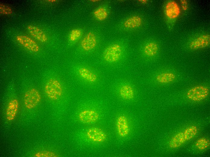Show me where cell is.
Listing matches in <instances>:
<instances>
[{
	"mask_svg": "<svg viewBox=\"0 0 210 157\" xmlns=\"http://www.w3.org/2000/svg\"><path fill=\"white\" fill-rule=\"evenodd\" d=\"M210 43V36L208 34L201 35L193 40L189 44L192 50H197L208 46Z\"/></svg>",
	"mask_w": 210,
	"mask_h": 157,
	"instance_id": "obj_5",
	"label": "cell"
},
{
	"mask_svg": "<svg viewBox=\"0 0 210 157\" xmlns=\"http://www.w3.org/2000/svg\"><path fill=\"white\" fill-rule=\"evenodd\" d=\"M27 29L31 35L38 40L41 42H45L47 39L45 33L41 29L33 25H29Z\"/></svg>",
	"mask_w": 210,
	"mask_h": 157,
	"instance_id": "obj_13",
	"label": "cell"
},
{
	"mask_svg": "<svg viewBox=\"0 0 210 157\" xmlns=\"http://www.w3.org/2000/svg\"><path fill=\"white\" fill-rule=\"evenodd\" d=\"M81 34V31L79 30H73L69 35V39L72 41H75L80 37Z\"/></svg>",
	"mask_w": 210,
	"mask_h": 157,
	"instance_id": "obj_25",
	"label": "cell"
},
{
	"mask_svg": "<svg viewBox=\"0 0 210 157\" xmlns=\"http://www.w3.org/2000/svg\"><path fill=\"white\" fill-rule=\"evenodd\" d=\"M120 96L126 100L132 99L134 95V90L132 86L128 85H124L122 86L119 90Z\"/></svg>",
	"mask_w": 210,
	"mask_h": 157,
	"instance_id": "obj_16",
	"label": "cell"
},
{
	"mask_svg": "<svg viewBox=\"0 0 210 157\" xmlns=\"http://www.w3.org/2000/svg\"><path fill=\"white\" fill-rule=\"evenodd\" d=\"M210 144V140L208 139L202 138L199 139L196 142V146L199 149H205L208 147Z\"/></svg>",
	"mask_w": 210,
	"mask_h": 157,
	"instance_id": "obj_21",
	"label": "cell"
},
{
	"mask_svg": "<svg viewBox=\"0 0 210 157\" xmlns=\"http://www.w3.org/2000/svg\"><path fill=\"white\" fill-rule=\"evenodd\" d=\"M94 14L95 17L100 21L105 19L108 16L106 10L103 7H100L96 9Z\"/></svg>",
	"mask_w": 210,
	"mask_h": 157,
	"instance_id": "obj_22",
	"label": "cell"
},
{
	"mask_svg": "<svg viewBox=\"0 0 210 157\" xmlns=\"http://www.w3.org/2000/svg\"><path fill=\"white\" fill-rule=\"evenodd\" d=\"M116 127L120 136L124 137L128 135L129 133V127L126 116L121 115L118 117L116 122Z\"/></svg>",
	"mask_w": 210,
	"mask_h": 157,
	"instance_id": "obj_10",
	"label": "cell"
},
{
	"mask_svg": "<svg viewBox=\"0 0 210 157\" xmlns=\"http://www.w3.org/2000/svg\"><path fill=\"white\" fill-rule=\"evenodd\" d=\"M197 131L198 129L196 126H192L187 128L183 132L186 141L192 138L197 134Z\"/></svg>",
	"mask_w": 210,
	"mask_h": 157,
	"instance_id": "obj_20",
	"label": "cell"
},
{
	"mask_svg": "<svg viewBox=\"0 0 210 157\" xmlns=\"http://www.w3.org/2000/svg\"><path fill=\"white\" fill-rule=\"evenodd\" d=\"M141 18L138 15L131 16L127 19L124 22L125 27L128 28H134L140 26L142 24Z\"/></svg>",
	"mask_w": 210,
	"mask_h": 157,
	"instance_id": "obj_14",
	"label": "cell"
},
{
	"mask_svg": "<svg viewBox=\"0 0 210 157\" xmlns=\"http://www.w3.org/2000/svg\"><path fill=\"white\" fill-rule=\"evenodd\" d=\"M17 40L22 46L30 51L34 52H38L39 47L36 42L30 37L25 35H18Z\"/></svg>",
	"mask_w": 210,
	"mask_h": 157,
	"instance_id": "obj_6",
	"label": "cell"
},
{
	"mask_svg": "<svg viewBox=\"0 0 210 157\" xmlns=\"http://www.w3.org/2000/svg\"><path fill=\"white\" fill-rule=\"evenodd\" d=\"M0 10L1 14H3L9 15L12 12V10L10 7L2 4L0 5Z\"/></svg>",
	"mask_w": 210,
	"mask_h": 157,
	"instance_id": "obj_24",
	"label": "cell"
},
{
	"mask_svg": "<svg viewBox=\"0 0 210 157\" xmlns=\"http://www.w3.org/2000/svg\"><path fill=\"white\" fill-rule=\"evenodd\" d=\"M186 141L183 132H179L171 139L169 143V146L172 148H177L183 144Z\"/></svg>",
	"mask_w": 210,
	"mask_h": 157,
	"instance_id": "obj_15",
	"label": "cell"
},
{
	"mask_svg": "<svg viewBox=\"0 0 210 157\" xmlns=\"http://www.w3.org/2000/svg\"><path fill=\"white\" fill-rule=\"evenodd\" d=\"M209 93L208 88L203 85H197L189 89L186 96L189 99L194 101H200L206 98Z\"/></svg>",
	"mask_w": 210,
	"mask_h": 157,
	"instance_id": "obj_2",
	"label": "cell"
},
{
	"mask_svg": "<svg viewBox=\"0 0 210 157\" xmlns=\"http://www.w3.org/2000/svg\"><path fill=\"white\" fill-rule=\"evenodd\" d=\"M41 100V95L36 89L32 88L27 91L24 97V104L28 109H31L35 107Z\"/></svg>",
	"mask_w": 210,
	"mask_h": 157,
	"instance_id": "obj_3",
	"label": "cell"
},
{
	"mask_svg": "<svg viewBox=\"0 0 210 157\" xmlns=\"http://www.w3.org/2000/svg\"><path fill=\"white\" fill-rule=\"evenodd\" d=\"M165 11L166 16L170 19L177 18L180 12L179 5L174 1H170L167 3L165 5Z\"/></svg>",
	"mask_w": 210,
	"mask_h": 157,
	"instance_id": "obj_9",
	"label": "cell"
},
{
	"mask_svg": "<svg viewBox=\"0 0 210 157\" xmlns=\"http://www.w3.org/2000/svg\"><path fill=\"white\" fill-rule=\"evenodd\" d=\"M87 135L90 139L97 142H101L106 140V134L101 129L97 127L89 128L87 132Z\"/></svg>",
	"mask_w": 210,
	"mask_h": 157,
	"instance_id": "obj_7",
	"label": "cell"
},
{
	"mask_svg": "<svg viewBox=\"0 0 210 157\" xmlns=\"http://www.w3.org/2000/svg\"><path fill=\"white\" fill-rule=\"evenodd\" d=\"M80 120L84 123H91L96 121L99 117V114L96 111L92 110H86L81 111L79 114Z\"/></svg>",
	"mask_w": 210,
	"mask_h": 157,
	"instance_id": "obj_8",
	"label": "cell"
},
{
	"mask_svg": "<svg viewBox=\"0 0 210 157\" xmlns=\"http://www.w3.org/2000/svg\"><path fill=\"white\" fill-rule=\"evenodd\" d=\"M122 54L121 47L118 44H113L107 47L103 53V57L107 61L114 62L120 58Z\"/></svg>",
	"mask_w": 210,
	"mask_h": 157,
	"instance_id": "obj_4",
	"label": "cell"
},
{
	"mask_svg": "<svg viewBox=\"0 0 210 157\" xmlns=\"http://www.w3.org/2000/svg\"><path fill=\"white\" fill-rule=\"evenodd\" d=\"M18 107V102L16 99H13L9 102L6 111V117L8 120L11 121L14 119Z\"/></svg>",
	"mask_w": 210,
	"mask_h": 157,
	"instance_id": "obj_12",
	"label": "cell"
},
{
	"mask_svg": "<svg viewBox=\"0 0 210 157\" xmlns=\"http://www.w3.org/2000/svg\"><path fill=\"white\" fill-rule=\"evenodd\" d=\"M97 44V40L95 34L91 32L87 34L81 41L82 48L85 50L89 51L94 49Z\"/></svg>",
	"mask_w": 210,
	"mask_h": 157,
	"instance_id": "obj_11",
	"label": "cell"
},
{
	"mask_svg": "<svg viewBox=\"0 0 210 157\" xmlns=\"http://www.w3.org/2000/svg\"><path fill=\"white\" fill-rule=\"evenodd\" d=\"M35 157H57L58 155L55 153L49 151L42 150L36 152L34 155Z\"/></svg>",
	"mask_w": 210,
	"mask_h": 157,
	"instance_id": "obj_23",
	"label": "cell"
},
{
	"mask_svg": "<svg viewBox=\"0 0 210 157\" xmlns=\"http://www.w3.org/2000/svg\"><path fill=\"white\" fill-rule=\"evenodd\" d=\"M45 91L50 99L56 100L62 95L63 89L62 85L58 80L51 78L47 81L45 85Z\"/></svg>",
	"mask_w": 210,
	"mask_h": 157,
	"instance_id": "obj_1",
	"label": "cell"
},
{
	"mask_svg": "<svg viewBox=\"0 0 210 157\" xmlns=\"http://www.w3.org/2000/svg\"><path fill=\"white\" fill-rule=\"evenodd\" d=\"M158 50V44L155 42H151L145 46L144 48V52L147 56H152L157 53Z\"/></svg>",
	"mask_w": 210,
	"mask_h": 157,
	"instance_id": "obj_19",
	"label": "cell"
},
{
	"mask_svg": "<svg viewBox=\"0 0 210 157\" xmlns=\"http://www.w3.org/2000/svg\"><path fill=\"white\" fill-rule=\"evenodd\" d=\"M176 78V75L171 72H164L158 75L156 79L161 83H167L173 82Z\"/></svg>",
	"mask_w": 210,
	"mask_h": 157,
	"instance_id": "obj_18",
	"label": "cell"
},
{
	"mask_svg": "<svg viewBox=\"0 0 210 157\" xmlns=\"http://www.w3.org/2000/svg\"><path fill=\"white\" fill-rule=\"evenodd\" d=\"M78 71L81 76L88 81L94 82L97 79V75L87 68H81L79 69Z\"/></svg>",
	"mask_w": 210,
	"mask_h": 157,
	"instance_id": "obj_17",
	"label": "cell"
},
{
	"mask_svg": "<svg viewBox=\"0 0 210 157\" xmlns=\"http://www.w3.org/2000/svg\"><path fill=\"white\" fill-rule=\"evenodd\" d=\"M181 4L183 9L184 10H187L188 8L187 2L186 0H181Z\"/></svg>",
	"mask_w": 210,
	"mask_h": 157,
	"instance_id": "obj_26",
	"label": "cell"
}]
</instances>
